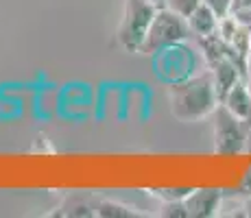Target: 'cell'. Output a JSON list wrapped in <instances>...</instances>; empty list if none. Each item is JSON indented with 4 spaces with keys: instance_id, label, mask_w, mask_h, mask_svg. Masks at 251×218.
<instances>
[{
    "instance_id": "cell-6",
    "label": "cell",
    "mask_w": 251,
    "mask_h": 218,
    "mask_svg": "<svg viewBox=\"0 0 251 218\" xmlns=\"http://www.w3.org/2000/svg\"><path fill=\"white\" fill-rule=\"evenodd\" d=\"M207 70H210L212 79H214L219 100L227 94V90L236 83V81L243 79V74H240L238 66H236V61H234V57L231 55H225V57H221V59H216L214 64L207 66Z\"/></svg>"
},
{
    "instance_id": "cell-19",
    "label": "cell",
    "mask_w": 251,
    "mask_h": 218,
    "mask_svg": "<svg viewBox=\"0 0 251 218\" xmlns=\"http://www.w3.org/2000/svg\"><path fill=\"white\" fill-rule=\"evenodd\" d=\"M149 2H153L157 9H162V7H166V0H149Z\"/></svg>"
},
{
    "instance_id": "cell-10",
    "label": "cell",
    "mask_w": 251,
    "mask_h": 218,
    "mask_svg": "<svg viewBox=\"0 0 251 218\" xmlns=\"http://www.w3.org/2000/svg\"><path fill=\"white\" fill-rule=\"evenodd\" d=\"M96 216L99 218H136L140 216V212H138V207L125 205L120 201L96 198Z\"/></svg>"
},
{
    "instance_id": "cell-7",
    "label": "cell",
    "mask_w": 251,
    "mask_h": 218,
    "mask_svg": "<svg viewBox=\"0 0 251 218\" xmlns=\"http://www.w3.org/2000/svg\"><path fill=\"white\" fill-rule=\"evenodd\" d=\"M221 103L227 107L234 116L247 120L251 114V90L247 85V79H238L227 90V94L221 98Z\"/></svg>"
},
{
    "instance_id": "cell-4",
    "label": "cell",
    "mask_w": 251,
    "mask_h": 218,
    "mask_svg": "<svg viewBox=\"0 0 251 218\" xmlns=\"http://www.w3.org/2000/svg\"><path fill=\"white\" fill-rule=\"evenodd\" d=\"M212 118H214V124H212L214 151L219 155L243 153L245 146H247V138H249V131L245 127V120L238 118V116H234L223 103L216 105Z\"/></svg>"
},
{
    "instance_id": "cell-12",
    "label": "cell",
    "mask_w": 251,
    "mask_h": 218,
    "mask_svg": "<svg viewBox=\"0 0 251 218\" xmlns=\"http://www.w3.org/2000/svg\"><path fill=\"white\" fill-rule=\"evenodd\" d=\"M201 2H203V0H166V9H171V11L188 18Z\"/></svg>"
},
{
    "instance_id": "cell-16",
    "label": "cell",
    "mask_w": 251,
    "mask_h": 218,
    "mask_svg": "<svg viewBox=\"0 0 251 218\" xmlns=\"http://www.w3.org/2000/svg\"><path fill=\"white\" fill-rule=\"evenodd\" d=\"M243 9H251V0H234V9H231V13L243 11Z\"/></svg>"
},
{
    "instance_id": "cell-3",
    "label": "cell",
    "mask_w": 251,
    "mask_h": 218,
    "mask_svg": "<svg viewBox=\"0 0 251 218\" xmlns=\"http://www.w3.org/2000/svg\"><path fill=\"white\" fill-rule=\"evenodd\" d=\"M157 7L149 0H125L123 18L116 28V42L125 52H140Z\"/></svg>"
},
{
    "instance_id": "cell-11",
    "label": "cell",
    "mask_w": 251,
    "mask_h": 218,
    "mask_svg": "<svg viewBox=\"0 0 251 218\" xmlns=\"http://www.w3.org/2000/svg\"><path fill=\"white\" fill-rule=\"evenodd\" d=\"M147 192L153 198H160L162 203H168V201H183L192 192V188H151Z\"/></svg>"
},
{
    "instance_id": "cell-15",
    "label": "cell",
    "mask_w": 251,
    "mask_h": 218,
    "mask_svg": "<svg viewBox=\"0 0 251 218\" xmlns=\"http://www.w3.org/2000/svg\"><path fill=\"white\" fill-rule=\"evenodd\" d=\"M240 194H243V196H251V170L245 174L243 183H240Z\"/></svg>"
},
{
    "instance_id": "cell-18",
    "label": "cell",
    "mask_w": 251,
    "mask_h": 218,
    "mask_svg": "<svg viewBox=\"0 0 251 218\" xmlns=\"http://www.w3.org/2000/svg\"><path fill=\"white\" fill-rule=\"evenodd\" d=\"M243 205H245V216H251V196L245 198Z\"/></svg>"
},
{
    "instance_id": "cell-8",
    "label": "cell",
    "mask_w": 251,
    "mask_h": 218,
    "mask_svg": "<svg viewBox=\"0 0 251 218\" xmlns=\"http://www.w3.org/2000/svg\"><path fill=\"white\" fill-rule=\"evenodd\" d=\"M219 20H221V18L216 16V13L212 11L210 4H205V2H201L199 7H197L195 11L188 16L190 33L195 37H205V35L216 33V28H219Z\"/></svg>"
},
{
    "instance_id": "cell-17",
    "label": "cell",
    "mask_w": 251,
    "mask_h": 218,
    "mask_svg": "<svg viewBox=\"0 0 251 218\" xmlns=\"http://www.w3.org/2000/svg\"><path fill=\"white\" fill-rule=\"evenodd\" d=\"M247 85H249V90H251V61H249V72H247ZM245 127H247V131L251 133V114H249V118L245 120Z\"/></svg>"
},
{
    "instance_id": "cell-2",
    "label": "cell",
    "mask_w": 251,
    "mask_h": 218,
    "mask_svg": "<svg viewBox=\"0 0 251 218\" xmlns=\"http://www.w3.org/2000/svg\"><path fill=\"white\" fill-rule=\"evenodd\" d=\"M190 35L192 33H190L188 18L162 7V9H157L155 18H153L151 26H149L140 52L142 55H157L164 48H171L175 44H183Z\"/></svg>"
},
{
    "instance_id": "cell-13",
    "label": "cell",
    "mask_w": 251,
    "mask_h": 218,
    "mask_svg": "<svg viewBox=\"0 0 251 218\" xmlns=\"http://www.w3.org/2000/svg\"><path fill=\"white\" fill-rule=\"evenodd\" d=\"M160 216H168V218H188V210H186V205H183V201H168V203H162Z\"/></svg>"
},
{
    "instance_id": "cell-1",
    "label": "cell",
    "mask_w": 251,
    "mask_h": 218,
    "mask_svg": "<svg viewBox=\"0 0 251 218\" xmlns=\"http://www.w3.org/2000/svg\"><path fill=\"white\" fill-rule=\"evenodd\" d=\"M166 94L173 116L183 122H197L207 118L221 103L210 70L205 74H192L188 79L168 83Z\"/></svg>"
},
{
    "instance_id": "cell-9",
    "label": "cell",
    "mask_w": 251,
    "mask_h": 218,
    "mask_svg": "<svg viewBox=\"0 0 251 218\" xmlns=\"http://www.w3.org/2000/svg\"><path fill=\"white\" fill-rule=\"evenodd\" d=\"M55 216H96V201H92L88 196L70 194L59 205V212H55Z\"/></svg>"
},
{
    "instance_id": "cell-14",
    "label": "cell",
    "mask_w": 251,
    "mask_h": 218,
    "mask_svg": "<svg viewBox=\"0 0 251 218\" xmlns=\"http://www.w3.org/2000/svg\"><path fill=\"white\" fill-rule=\"evenodd\" d=\"M205 4H210L212 11L216 13L219 18H225L231 13V9H234V0H203Z\"/></svg>"
},
{
    "instance_id": "cell-5",
    "label": "cell",
    "mask_w": 251,
    "mask_h": 218,
    "mask_svg": "<svg viewBox=\"0 0 251 218\" xmlns=\"http://www.w3.org/2000/svg\"><path fill=\"white\" fill-rule=\"evenodd\" d=\"M188 218H212L221 214L223 190L219 188H192V192L183 198Z\"/></svg>"
}]
</instances>
